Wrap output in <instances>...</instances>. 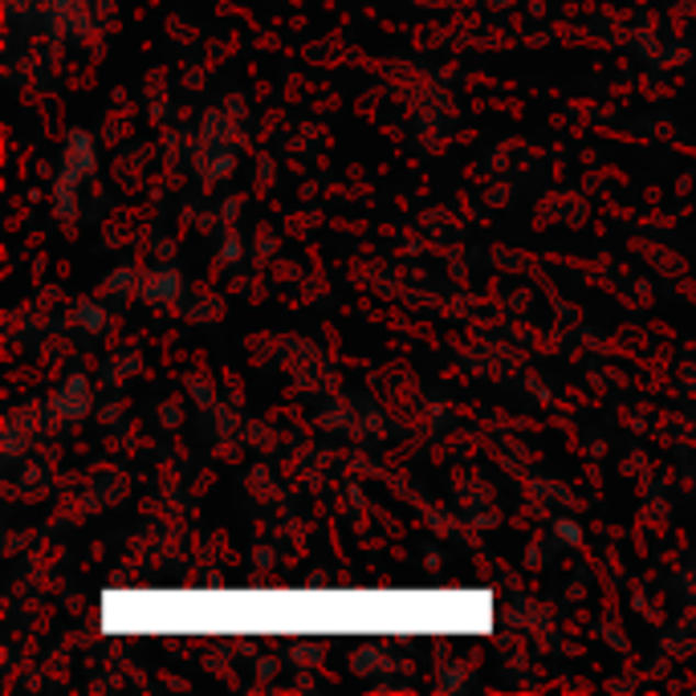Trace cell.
Listing matches in <instances>:
<instances>
[{
    "label": "cell",
    "mask_w": 696,
    "mask_h": 696,
    "mask_svg": "<svg viewBox=\"0 0 696 696\" xmlns=\"http://www.w3.org/2000/svg\"><path fill=\"white\" fill-rule=\"evenodd\" d=\"M98 619L111 636H481L493 627V595L126 591L102 595Z\"/></svg>",
    "instance_id": "obj_1"
},
{
    "label": "cell",
    "mask_w": 696,
    "mask_h": 696,
    "mask_svg": "<svg viewBox=\"0 0 696 696\" xmlns=\"http://www.w3.org/2000/svg\"><path fill=\"white\" fill-rule=\"evenodd\" d=\"M94 171V143L86 131H74L70 143L61 147V168H57V209L61 212H74V195L82 188V180Z\"/></svg>",
    "instance_id": "obj_2"
},
{
    "label": "cell",
    "mask_w": 696,
    "mask_h": 696,
    "mask_svg": "<svg viewBox=\"0 0 696 696\" xmlns=\"http://www.w3.org/2000/svg\"><path fill=\"white\" fill-rule=\"evenodd\" d=\"M54 407L61 416H82L86 407H90V383H86V379H70V383L54 395Z\"/></svg>",
    "instance_id": "obj_3"
},
{
    "label": "cell",
    "mask_w": 696,
    "mask_h": 696,
    "mask_svg": "<svg viewBox=\"0 0 696 696\" xmlns=\"http://www.w3.org/2000/svg\"><path fill=\"white\" fill-rule=\"evenodd\" d=\"M143 298L147 302H171L176 293H180V278L171 273V269H164V273H147V285H143Z\"/></svg>",
    "instance_id": "obj_4"
},
{
    "label": "cell",
    "mask_w": 696,
    "mask_h": 696,
    "mask_svg": "<svg viewBox=\"0 0 696 696\" xmlns=\"http://www.w3.org/2000/svg\"><path fill=\"white\" fill-rule=\"evenodd\" d=\"M558 534H562V542H579V526H574V521H562V526H558Z\"/></svg>",
    "instance_id": "obj_5"
}]
</instances>
